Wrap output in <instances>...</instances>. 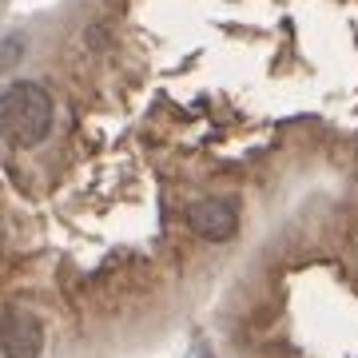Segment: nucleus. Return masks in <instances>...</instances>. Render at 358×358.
Returning <instances> with one entry per match:
<instances>
[{"instance_id":"obj_1","label":"nucleus","mask_w":358,"mask_h":358,"mask_svg":"<svg viewBox=\"0 0 358 358\" xmlns=\"http://www.w3.org/2000/svg\"><path fill=\"white\" fill-rule=\"evenodd\" d=\"M0 115H4V131L13 136V143L36 148L52 131V96L32 80H16L4 88Z\"/></svg>"},{"instance_id":"obj_2","label":"nucleus","mask_w":358,"mask_h":358,"mask_svg":"<svg viewBox=\"0 0 358 358\" xmlns=\"http://www.w3.org/2000/svg\"><path fill=\"white\" fill-rule=\"evenodd\" d=\"M44 350V322L24 307L4 315V358H40Z\"/></svg>"},{"instance_id":"obj_3","label":"nucleus","mask_w":358,"mask_h":358,"mask_svg":"<svg viewBox=\"0 0 358 358\" xmlns=\"http://www.w3.org/2000/svg\"><path fill=\"white\" fill-rule=\"evenodd\" d=\"M187 223H192V231L199 239H211V243L231 239L235 227H239V223H235V207L223 203V199H199V203H192Z\"/></svg>"},{"instance_id":"obj_4","label":"nucleus","mask_w":358,"mask_h":358,"mask_svg":"<svg viewBox=\"0 0 358 358\" xmlns=\"http://www.w3.org/2000/svg\"><path fill=\"white\" fill-rule=\"evenodd\" d=\"M20 48H24V40H20V36L13 32V36L4 40V60H8V64H16V56H20Z\"/></svg>"},{"instance_id":"obj_5","label":"nucleus","mask_w":358,"mask_h":358,"mask_svg":"<svg viewBox=\"0 0 358 358\" xmlns=\"http://www.w3.org/2000/svg\"><path fill=\"white\" fill-rule=\"evenodd\" d=\"M192 358H211V355H207V350H195V355Z\"/></svg>"}]
</instances>
